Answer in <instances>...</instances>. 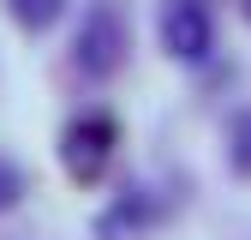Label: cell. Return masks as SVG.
<instances>
[{
    "mask_svg": "<svg viewBox=\"0 0 251 240\" xmlns=\"http://www.w3.org/2000/svg\"><path fill=\"white\" fill-rule=\"evenodd\" d=\"M114 144H120V132H114L108 114H78L72 126H66L60 156H66V168H72L78 180H96V174L108 168V156H114Z\"/></svg>",
    "mask_w": 251,
    "mask_h": 240,
    "instance_id": "obj_3",
    "label": "cell"
},
{
    "mask_svg": "<svg viewBox=\"0 0 251 240\" xmlns=\"http://www.w3.org/2000/svg\"><path fill=\"white\" fill-rule=\"evenodd\" d=\"M6 12H12L24 30H48L60 12H66V0H6Z\"/></svg>",
    "mask_w": 251,
    "mask_h": 240,
    "instance_id": "obj_4",
    "label": "cell"
},
{
    "mask_svg": "<svg viewBox=\"0 0 251 240\" xmlns=\"http://www.w3.org/2000/svg\"><path fill=\"white\" fill-rule=\"evenodd\" d=\"M162 42H168L174 60H185V66L209 60V48H215L209 6H203V0H168V12H162Z\"/></svg>",
    "mask_w": 251,
    "mask_h": 240,
    "instance_id": "obj_2",
    "label": "cell"
},
{
    "mask_svg": "<svg viewBox=\"0 0 251 240\" xmlns=\"http://www.w3.org/2000/svg\"><path fill=\"white\" fill-rule=\"evenodd\" d=\"M245 18H251V0H245Z\"/></svg>",
    "mask_w": 251,
    "mask_h": 240,
    "instance_id": "obj_7",
    "label": "cell"
},
{
    "mask_svg": "<svg viewBox=\"0 0 251 240\" xmlns=\"http://www.w3.org/2000/svg\"><path fill=\"white\" fill-rule=\"evenodd\" d=\"M24 192H30V186H24V168L0 156V210H12V204H18Z\"/></svg>",
    "mask_w": 251,
    "mask_h": 240,
    "instance_id": "obj_6",
    "label": "cell"
},
{
    "mask_svg": "<svg viewBox=\"0 0 251 240\" xmlns=\"http://www.w3.org/2000/svg\"><path fill=\"white\" fill-rule=\"evenodd\" d=\"M126 12L114 6V0H90V12L78 24V42H72V60H78V72L90 78H108L120 60H126Z\"/></svg>",
    "mask_w": 251,
    "mask_h": 240,
    "instance_id": "obj_1",
    "label": "cell"
},
{
    "mask_svg": "<svg viewBox=\"0 0 251 240\" xmlns=\"http://www.w3.org/2000/svg\"><path fill=\"white\" fill-rule=\"evenodd\" d=\"M227 156H233L239 174H251V108L233 120V132H227Z\"/></svg>",
    "mask_w": 251,
    "mask_h": 240,
    "instance_id": "obj_5",
    "label": "cell"
}]
</instances>
